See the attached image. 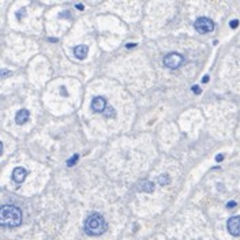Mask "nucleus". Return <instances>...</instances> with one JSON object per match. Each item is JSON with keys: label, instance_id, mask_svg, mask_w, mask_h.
Returning a JSON list of instances; mask_svg holds the SVG:
<instances>
[{"label": "nucleus", "instance_id": "7ed1b4c3", "mask_svg": "<svg viewBox=\"0 0 240 240\" xmlns=\"http://www.w3.org/2000/svg\"><path fill=\"white\" fill-rule=\"evenodd\" d=\"M183 61H184V57L180 53H177V52H169V53H166L162 59L164 65H165L166 68H171V70L179 68L180 65L183 64Z\"/></svg>", "mask_w": 240, "mask_h": 240}, {"label": "nucleus", "instance_id": "20e7f679", "mask_svg": "<svg viewBox=\"0 0 240 240\" xmlns=\"http://www.w3.org/2000/svg\"><path fill=\"white\" fill-rule=\"evenodd\" d=\"M194 27L195 30L200 33V34H206V33H210L214 30V22L210 18H206V16H200L195 21L194 23Z\"/></svg>", "mask_w": 240, "mask_h": 240}, {"label": "nucleus", "instance_id": "1a4fd4ad", "mask_svg": "<svg viewBox=\"0 0 240 240\" xmlns=\"http://www.w3.org/2000/svg\"><path fill=\"white\" fill-rule=\"evenodd\" d=\"M87 53H89L87 45H78V47L74 48V55H75V57H77V59L83 60V59L87 56Z\"/></svg>", "mask_w": 240, "mask_h": 240}, {"label": "nucleus", "instance_id": "4468645a", "mask_svg": "<svg viewBox=\"0 0 240 240\" xmlns=\"http://www.w3.org/2000/svg\"><path fill=\"white\" fill-rule=\"evenodd\" d=\"M229 26H231V29H236L239 26V21L238 19H233V21L229 22Z\"/></svg>", "mask_w": 240, "mask_h": 240}, {"label": "nucleus", "instance_id": "9d476101", "mask_svg": "<svg viewBox=\"0 0 240 240\" xmlns=\"http://www.w3.org/2000/svg\"><path fill=\"white\" fill-rule=\"evenodd\" d=\"M141 191H145V192H153L154 191V184L149 180H143L141 183V187H139Z\"/></svg>", "mask_w": 240, "mask_h": 240}, {"label": "nucleus", "instance_id": "f3484780", "mask_svg": "<svg viewBox=\"0 0 240 240\" xmlns=\"http://www.w3.org/2000/svg\"><path fill=\"white\" fill-rule=\"evenodd\" d=\"M192 91H194V93H196V94H200V91H202V90L199 89V86H196V85H195V86H192Z\"/></svg>", "mask_w": 240, "mask_h": 240}, {"label": "nucleus", "instance_id": "0eeeda50", "mask_svg": "<svg viewBox=\"0 0 240 240\" xmlns=\"http://www.w3.org/2000/svg\"><path fill=\"white\" fill-rule=\"evenodd\" d=\"M26 176H27V171L25 168H22V166H16V168H14V171H12V180L18 184L23 183Z\"/></svg>", "mask_w": 240, "mask_h": 240}, {"label": "nucleus", "instance_id": "f03ea898", "mask_svg": "<svg viewBox=\"0 0 240 240\" xmlns=\"http://www.w3.org/2000/svg\"><path fill=\"white\" fill-rule=\"evenodd\" d=\"M107 221L100 213H91L85 220V232L89 236H100L107 231Z\"/></svg>", "mask_w": 240, "mask_h": 240}, {"label": "nucleus", "instance_id": "f257e3e1", "mask_svg": "<svg viewBox=\"0 0 240 240\" xmlns=\"http://www.w3.org/2000/svg\"><path fill=\"white\" fill-rule=\"evenodd\" d=\"M0 224L7 228H15L22 224V212L15 205H3L0 209Z\"/></svg>", "mask_w": 240, "mask_h": 240}, {"label": "nucleus", "instance_id": "dca6fc26", "mask_svg": "<svg viewBox=\"0 0 240 240\" xmlns=\"http://www.w3.org/2000/svg\"><path fill=\"white\" fill-rule=\"evenodd\" d=\"M235 206H236V202H235V200H231V202L226 203V208H228V209H233Z\"/></svg>", "mask_w": 240, "mask_h": 240}, {"label": "nucleus", "instance_id": "9b49d317", "mask_svg": "<svg viewBox=\"0 0 240 240\" xmlns=\"http://www.w3.org/2000/svg\"><path fill=\"white\" fill-rule=\"evenodd\" d=\"M157 182L160 183V186H168V184L171 183V177L166 175V173H164V175H160L158 176V179H157Z\"/></svg>", "mask_w": 240, "mask_h": 240}, {"label": "nucleus", "instance_id": "a211bd4d", "mask_svg": "<svg viewBox=\"0 0 240 240\" xmlns=\"http://www.w3.org/2000/svg\"><path fill=\"white\" fill-rule=\"evenodd\" d=\"M222 160H224V154H218V156H216V161H217V162H221Z\"/></svg>", "mask_w": 240, "mask_h": 240}, {"label": "nucleus", "instance_id": "6ab92c4d", "mask_svg": "<svg viewBox=\"0 0 240 240\" xmlns=\"http://www.w3.org/2000/svg\"><path fill=\"white\" fill-rule=\"evenodd\" d=\"M209 79H210L209 75H205V77L202 78V82H203V83H206V82H209Z\"/></svg>", "mask_w": 240, "mask_h": 240}, {"label": "nucleus", "instance_id": "423d86ee", "mask_svg": "<svg viewBox=\"0 0 240 240\" xmlns=\"http://www.w3.org/2000/svg\"><path fill=\"white\" fill-rule=\"evenodd\" d=\"M91 109L93 112H98V113H103L107 109V101L103 96H97L91 100Z\"/></svg>", "mask_w": 240, "mask_h": 240}, {"label": "nucleus", "instance_id": "6e6552de", "mask_svg": "<svg viewBox=\"0 0 240 240\" xmlns=\"http://www.w3.org/2000/svg\"><path fill=\"white\" fill-rule=\"evenodd\" d=\"M29 116H30V113H29L27 109H21L18 111L15 115V123L19 124V126H22V124H25L26 121L29 120Z\"/></svg>", "mask_w": 240, "mask_h": 240}, {"label": "nucleus", "instance_id": "2eb2a0df", "mask_svg": "<svg viewBox=\"0 0 240 240\" xmlns=\"http://www.w3.org/2000/svg\"><path fill=\"white\" fill-rule=\"evenodd\" d=\"M11 74H12L11 71H7V70H4V68L2 70V77L3 78H7V75H11Z\"/></svg>", "mask_w": 240, "mask_h": 240}, {"label": "nucleus", "instance_id": "39448f33", "mask_svg": "<svg viewBox=\"0 0 240 240\" xmlns=\"http://www.w3.org/2000/svg\"><path fill=\"white\" fill-rule=\"evenodd\" d=\"M226 228H228V232L231 233L232 236H236L239 238L240 236V216H233L228 220L226 222Z\"/></svg>", "mask_w": 240, "mask_h": 240}, {"label": "nucleus", "instance_id": "ddd939ff", "mask_svg": "<svg viewBox=\"0 0 240 240\" xmlns=\"http://www.w3.org/2000/svg\"><path fill=\"white\" fill-rule=\"evenodd\" d=\"M107 112H105V116H107V117H115V116H116V112H115V109H113V108L112 107H109V108H107Z\"/></svg>", "mask_w": 240, "mask_h": 240}, {"label": "nucleus", "instance_id": "f8f14e48", "mask_svg": "<svg viewBox=\"0 0 240 240\" xmlns=\"http://www.w3.org/2000/svg\"><path fill=\"white\" fill-rule=\"evenodd\" d=\"M78 160H79V156H78V154H74V156H72L71 158H68V160H67V165L71 168V166H74L75 164H77V161H78Z\"/></svg>", "mask_w": 240, "mask_h": 240}, {"label": "nucleus", "instance_id": "aec40b11", "mask_svg": "<svg viewBox=\"0 0 240 240\" xmlns=\"http://www.w3.org/2000/svg\"><path fill=\"white\" fill-rule=\"evenodd\" d=\"M77 8H79V10H83V6H82V4H77Z\"/></svg>", "mask_w": 240, "mask_h": 240}]
</instances>
